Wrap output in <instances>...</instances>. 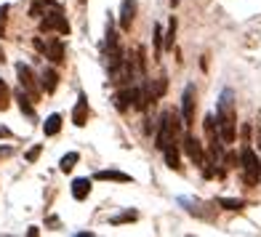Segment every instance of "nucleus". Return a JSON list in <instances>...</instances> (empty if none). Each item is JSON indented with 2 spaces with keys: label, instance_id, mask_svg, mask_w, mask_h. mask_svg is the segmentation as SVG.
<instances>
[{
  "label": "nucleus",
  "instance_id": "nucleus-28",
  "mask_svg": "<svg viewBox=\"0 0 261 237\" xmlns=\"http://www.w3.org/2000/svg\"><path fill=\"white\" fill-rule=\"evenodd\" d=\"M0 62H6V56H3V48H0Z\"/></svg>",
  "mask_w": 261,
  "mask_h": 237
},
{
  "label": "nucleus",
  "instance_id": "nucleus-3",
  "mask_svg": "<svg viewBox=\"0 0 261 237\" xmlns=\"http://www.w3.org/2000/svg\"><path fill=\"white\" fill-rule=\"evenodd\" d=\"M181 117L176 115V112H165L163 117H160V128H158V136H155V147L158 149H163V147H168L171 141H173V136L181 131Z\"/></svg>",
  "mask_w": 261,
  "mask_h": 237
},
{
  "label": "nucleus",
  "instance_id": "nucleus-6",
  "mask_svg": "<svg viewBox=\"0 0 261 237\" xmlns=\"http://www.w3.org/2000/svg\"><path fill=\"white\" fill-rule=\"evenodd\" d=\"M184 152H187V157L192 160L195 165H208V160H205V149H203V144L192 136V134H184Z\"/></svg>",
  "mask_w": 261,
  "mask_h": 237
},
{
  "label": "nucleus",
  "instance_id": "nucleus-24",
  "mask_svg": "<svg viewBox=\"0 0 261 237\" xmlns=\"http://www.w3.org/2000/svg\"><path fill=\"white\" fill-rule=\"evenodd\" d=\"M40 152H43V147H32V149L27 152V160H30V163H35V160L40 157Z\"/></svg>",
  "mask_w": 261,
  "mask_h": 237
},
{
  "label": "nucleus",
  "instance_id": "nucleus-20",
  "mask_svg": "<svg viewBox=\"0 0 261 237\" xmlns=\"http://www.w3.org/2000/svg\"><path fill=\"white\" fill-rule=\"evenodd\" d=\"M8 101H11V91H8V86H6V80L0 77V112L8 110Z\"/></svg>",
  "mask_w": 261,
  "mask_h": 237
},
{
  "label": "nucleus",
  "instance_id": "nucleus-11",
  "mask_svg": "<svg viewBox=\"0 0 261 237\" xmlns=\"http://www.w3.org/2000/svg\"><path fill=\"white\" fill-rule=\"evenodd\" d=\"M179 203H181V205H187V213H192V216H197V219H205V221H211V219H213V213H205V210H203V203H200V200L181 197Z\"/></svg>",
  "mask_w": 261,
  "mask_h": 237
},
{
  "label": "nucleus",
  "instance_id": "nucleus-17",
  "mask_svg": "<svg viewBox=\"0 0 261 237\" xmlns=\"http://www.w3.org/2000/svg\"><path fill=\"white\" fill-rule=\"evenodd\" d=\"M56 86H59V72H56V69H45V72H43V88H45V93H54Z\"/></svg>",
  "mask_w": 261,
  "mask_h": 237
},
{
  "label": "nucleus",
  "instance_id": "nucleus-7",
  "mask_svg": "<svg viewBox=\"0 0 261 237\" xmlns=\"http://www.w3.org/2000/svg\"><path fill=\"white\" fill-rule=\"evenodd\" d=\"M192 120H195V86L189 83L181 93V123L189 125Z\"/></svg>",
  "mask_w": 261,
  "mask_h": 237
},
{
  "label": "nucleus",
  "instance_id": "nucleus-10",
  "mask_svg": "<svg viewBox=\"0 0 261 237\" xmlns=\"http://www.w3.org/2000/svg\"><path fill=\"white\" fill-rule=\"evenodd\" d=\"M43 54H45V59H51L54 64H62V62H64V43L54 38L48 45H45V51H43Z\"/></svg>",
  "mask_w": 261,
  "mask_h": 237
},
{
  "label": "nucleus",
  "instance_id": "nucleus-19",
  "mask_svg": "<svg viewBox=\"0 0 261 237\" xmlns=\"http://www.w3.org/2000/svg\"><path fill=\"white\" fill-rule=\"evenodd\" d=\"M216 205L227 208V210H243L245 208V200H234V197H219Z\"/></svg>",
  "mask_w": 261,
  "mask_h": 237
},
{
  "label": "nucleus",
  "instance_id": "nucleus-9",
  "mask_svg": "<svg viewBox=\"0 0 261 237\" xmlns=\"http://www.w3.org/2000/svg\"><path fill=\"white\" fill-rule=\"evenodd\" d=\"M72 123L77 128H83L88 123V99H86V93H80L77 96V104H75V110H72Z\"/></svg>",
  "mask_w": 261,
  "mask_h": 237
},
{
  "label": "nucleus",
  "instance_id": "nucleus-13",
  "mask_svg": "<svg viewBox=\"0 0 261 237\" xmlns=\"http://www.w3.org/2000/svg\"><path fill=\"white\" fill-rule=\"evenodd\" d=\"M93 179H99V181H120V184H128V181H134L128 173L123 171H96L93 173Z\"/></svg>",
  "mask_w": 261,
  "mask_h": 237
},
{
  "label": "nucleus",
  "instance_id": "nucleus-8",
  "mask_svg": "<svg viewBox=\"0 0 261 237\" xmlns=\"http://www.w3.org/2000/svg\"><path fill=\"white\" fill-rule=\"evenodd\" d=\"M136 8H139V0H123V6H120V27L123 30H130V24L136 19Z\"/></svg>",
  "mask_w": 261,
  "mask_h": 237
},
{
  "label": "nucleus",
  "instance_id": "nucleus-16",
  "mask_svg": "<svg viewBox=\"0 0 261 237\" xmlns=\"http://www.w3.org/2000/svg\"><path fill=\"white\" fill-rule=\"evenodd\" d=\"M16 101H19V110L24 112L30 120H35V107H32V99L27 96L24 91H16Z\"/></svg>",
  "mask_w": 261,
  "mask_h": 237
},
{
  "label": "nucleus",
  "instance_id": "nucleus-25",
  "mask_svg": "<svg viewBox=\"0 0 261 237\" xmlns=\"http://www.w3.org/2000/svg\"><path fill=\"white\" fill-rule=\"evenodd\" d=\"M35 48H38V51H40V54H43V51H45V43H43V40H40V38H35Z\"/></svg>",
  "mask_w": 261,
  "mask_h": 237
},
{
  "label": "nucleus",
  "instance_id": "nucleus-12",
  "mask_svg": "<svg viewBox=\"0 0 261 237\" xmlns=\"http://www.w3.org/2000/svg\"><path fill=\"white\" fill-rule=\"evenodd\" d=\"M163 157H165V165L171 171H181V157H179V149L173 147V141L168 147H163Z\"/></svg>",
  "mask_w": 261,
  "mask_h": 237
},
{
  "label": "nucleus",
  "instance_id": "nucleus-27",
  "mask_svg": "<svg viewBox=\"0 0 261 237\" xmlns=\"http://www.w3.org/2000/svg\"><path fill=\"white\" fill-rule=\"evenodd\" d=\"M6 136H11V131H8V128H3V125H0V139H6Z\"/></svg>",
  "mask_w": 261,
  "mask_h": 237
},
{
  "label": "nucleus",
  "instance_id": "nucleus-2",
  "mask_svg": "<svg viewBox=\"0 0 261 237\" xmlns=\"http://www.w3.org/2000/svg\"><path fill=\"white\" fill-rule=\"evenodd\" d=\"M40 30L43 32H59V35H69V21L64 16V11L59 3H54V0H45L43 6V14H40Z\"/></svg>",
  "mask_w": 261,
  "mask_h": 237
},
{
  "label": "nucleus",
  "instance_id": "nucleus-29",
  "mask_svg": "<svg viewBox=\"0 0 261 237\" xmlns=\"http://www.w3.org/2000/svg\"><path fill=\"white\" fill-rule=\"evenodd\" d=\"M77 3H86V0H77Z\"/></svg>",
  "mask_w": 261,
  "mask_h": 237
},
{
  "label": "nucleus",
  "instance_id": "nucleus-15",
  "mask_svg": "<svg viewBox=\"0 0 261 237\" xmlns=\"http://www.w3.org/2000/svg\"><path fill=\"white\" fill-rule=\"evenodd\" d=\"M59 131H62V115L54 112V115H48V120L43 123V134L45 136H56Z\"/></svg>",
  "mask_w": 261,
  "mask_h": 237
},
{
  "label": "nucleus",
  "instance_id": "nucleus-14",
  "mask_svg": "<svg viewBox=\"0 0 261 237\" xmlns=\"http://www.w3.org/2000/svg\"><path fill=\"white\" fill-rule=\"evenodd\" d=\"M91 195V179H75L72 181V197L75 200H86Z\"/></svg>",
  "mask_w": 261,
  "mask_h": 237
},
{
  "label": "nucleus",
  "instance_id": "nucleus-26",
  "mask_svg": "<svg viewBox=\"0 0 261 237\" xmlns=\"http://www.w3.org/2000/svg\"><path fill=\"white\" fill-rule=\"evenodd\" d=\"M6 14H8V6H0V21L6 19Z\"/></svg>",
  "mask_w": 261,
  "mask_h": 237
},
{
  "label": "nucleus",
  "instance_id": "nucleus-5",
  "mask_svg": "<svg viewBox=\"0 0 261 237\" xmlns=\"http://www.w3.org/2000/svg\"><path fill=\"white\" fill-rule=\"evenodd\" d=\"M16 75H19V83H21V91H24L30 99H38L40 88H38V80H35L32 69L27 64H16Z\"/></svg>",
  "mask_w": 261,
  "mask_h": 237
},
{
  "label": "nucleus",
  "instance_id": "nucleus-23",
  "mask_svg": "<svg viewBox=\"0 0 261 237\" xmlns=\"http://www.w3.org/2000/svg\"><path fill=\"white\" fill-rule=\"evenodd\" d=\"M136 219H139L136 210H125L120 216H112V224H125V221H136Z\"/></svg>",
  "mask_w": 261,
  "mask_h": 237
},
{
  "label": "nucleus",
  "instance_id": "nucleus-21",
  "mask_svg": "<svg viewBox=\"0 0 261 237\" xmlns=\"http://www.w3.org/2000/svg\"><path fill=\"white\" fill-rule=\"evenodd\" d=\"M152 40H155V59H160V54H163V30H160V24H155V30H152Z\"/></svg>",
  "mask_w": 261,
  "mask_h": 237
},
{
  "label": "nucleus",
  "instance_id": "nucleus-4",
  "mask_svg": "<svg viewBox=\"0 0 261 237\" xmlns=\"http://www.w3.org/2000/svg\"><path fill=\"white\" fill-rule=\"evenodd\" d=\"M240 160H243V179H245V184H258V179H261V160H258V155L251 149V144H245L243 147V155H240Z\"/></svg>",
  "mask_w": 261,
  "mask_h": 237
},
{
  "label": "nucleus",
  "instance_id": "nucleus-22",
  "mask_svg": "<svg viewBox=\"0 0 261 237\" xmlns=\"http://www.w3.org/2000/svg\"><path fill=\"white\" fill-rule=\"evenodd\" d=\"M173 38H176V16H171V27H168V35L163 38L165 48H173Z\"/></svg>",
  "mask_w": 261,
  "mask_h": 237
},
{
  "label": "nucleus",
  "instance_id": "nucleus-1",
  "mask_svg": "<svg viewBox=\"0 0 261 237\" xmlns=\"http://www.w3.org/2000/svg\"><path fill=\"white\" fill-rule=\"evenodd\" d=\"M237 117H234V91L224 88L219 96V110H216V125H219V136L224 144H232L237 139Z\"/></svg>",
  "mask_w": 261,
  "mask_h": 237
},
{
  "label": "nucleus",
  "instance_id": "nucleus-18",
  "mask_svg": "<svg viewBox=\"0 0 261 237\" xmlns=\"http://www.w3.org/2000/svg\"><path fill=\"white\" fill-rule=\"evenodd\" d=\"M77 160H80L77 152H67V155H64L62 160H59V168H62L64 173H69V171H72L75 165H77Z\"/></svg>",
  "mask_w": 261,
  "mask_h": 237
}]
</instances>
